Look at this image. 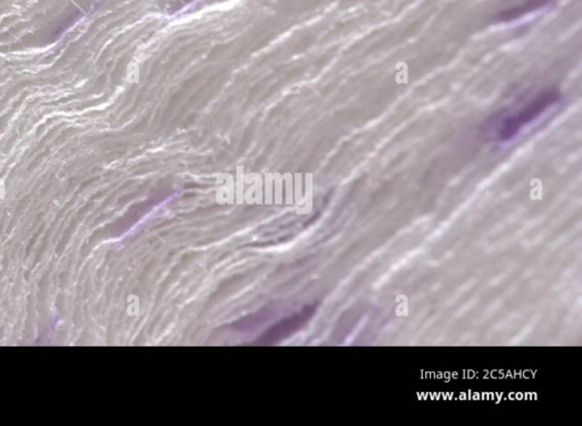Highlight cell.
Listing matches in <instances>:
<instances>
[{"label": "cell", "instance_id": "cell-1", "mask_svg": "<svg viewBox=\"0 0 582 426\" xmlns=\"http://www.w3.org/2000/svg\"><path fill=\"white\" fill-rule=\"evenodd\" d=\"M559 101L561 94L557 90H544L519 108L503 109L502 112L493 115L486 123L485 133L499 142L512 140L525 126L542 118V114L557 105Z\"/></svg>", "mask_w": 582, "mask_h": 426}, {"label": "cell", "instance_id": "cell-2", "mask_svg": "<svg viewBox=\"0 0 582 426\" xmlns=\"http://www.w3.org/2000/svg\"><path fill=\"white\" fill-rule=\"evenodd\" d=\"M552 0H525L519 6H514L512 9H506L504 12L498 15V21L502 22H510L515 18H521L523 15L534 12L536 9L546 6L551 3Z\"/></svg>", "mask_w": 582, "mask_h": 426}]
</instances>
